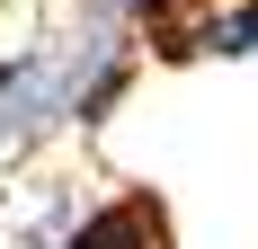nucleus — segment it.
Returning <instances> with one entry per match:
<instances>
[{"instance_id":"nucleus-4","label":"nucleus","mask_w":258,"mask_h":249,"mask_svg":"<svg viewBox=\"0 0 258 249\" xmlns=\"http://www.w3.org/2000/svg\"><path fill=\"white\" fill-rule=\"evenodd\" d=\"M27 249H53V240H27Z\"/></svg>"},{"instance_id":"nucleus-3","label":"nucleus","mask_w":258,"mask_h":249,"mask_svg":"<svg viewBox=\"0 0 258 249\" xmlns=\"http://www.w3.org/2000/svg\"><path fill=\"white\" fill-rule=\"evenodd\" d=\"M214 53H249V63H258V0H232V9H223Z\"/></svg>"},{"instance_id":"nucleus-1","label":"nucleus","mask_w":258,"mask_h":249,"mask_svg":"<svg viewBox=\"0 0 258 249\" xmlns=\"http://www.w3.org/2000/svg\"><path fill=\"white\" fill-rule=\"evenodd\" d=\"M62 125H72V98H62L53 45L0 53V151H36L45 134H62Z\"/></svg>"},{"instance_id":"nucleus-2","label":"nucleus","mask_w":258,"mask_h":249,"mask_svg":"<svg viewBox=\"0 0 258 249\" xmlns=\"http://www.w3.org/2000/svg\"><path fill=\"white\" fill-rule=\"evenodd\" d=\"M53 249H178V223L152 187H116V196H98L89 214H72L53 231Z\"/></svg>"}]
</instances>
